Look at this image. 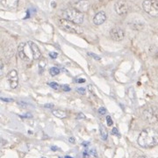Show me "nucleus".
<instances>
[{
  "label": "nucleus",
  "mask_w": 158,
  "mask_h": 158,
  "mask_svg": "<svg viewBox=\"0 0 158 158\" xmlns=\"http://www.w3.org/2000/svg\"><path fill=\"white\" fill-rule=\"evenodd\" d=\"M59 158H62V157H59Z\"/></svg>",
  "instance_id": "nucleus-37"
},
{
  "label": "nucleus",
  "mask_w": 158,
  "mask_h": 158,
  "mask_svg": "<svg viewBox=\"0 0 158 158\" xmlns=\"http://www.w3.org/2000/svg\"><path fill=\"white\" fill-rule=\"evenodd\" d=\"M90 153H91V155H93L94 156H97V152H96V150H95V149L91 150V151H90Z\"/></svg>",
  "instance_id": "nucleus-28"
},
{
  "label": "nucleus",
  "mask_w": 158,
  "mask_h": 158,
  "mask_svg": "<svg viewBox=\"0 0 158 158\" xmlns=\"http://www.w3.org/2000/svg\"><path fill=\"white\" fill-rule=\"evenodd\" d=\"M44 107H45V108H53V107H54V105H53V104H45V105H44Z\"/></svg>",
  "instance_id": "nucleus-26"
},
{
  "label": "nucleus",
  "mask_w": 158,
  "mask_h": 158,
  "mask_svg": "<svg viewBox=\"0 0 158 158\" xmlns=\"http://www.w3.org/2000/svg\"><path fill=\"white\" fill-rule=\"evenodd\" d=\"M7 81L9 82L11 89H15L18 87L19 84V76L18 72L15 70H11L9 73L7 74Z\"/></svg>",
  "instance_id": "nucleus-7"
},
{
  "label": "nucleus",
  "mask_w": 158,
  "mask_h": 158,
  "mask_svg": "<svg viewBox=\"0 0 158 158\" xmlns=\"http://www.w3.org/2000/svg\"><path fill=\"white\" fill-rule=\"evenodd\" d=\"M98 113H99L100 115H105V114H106V109H105V107H99V109H98Z\"/></svg>",
  "instance_id": "nucleus-19"
},
{
  "label": "nucleus",
  "mask_w": 158,
  "mask_h": 158,
  "mask_svg": "<svg viewBox=\"0 0 158 158\" xmlns=\"http://www.w3.org/2000/svg\"><path fill=\"white\" fill-rule=\"evenodd\" d=\"M52 114L54 117H57L59 119H64V118L67 117L66 112H64L63 110H60V109H54V110H52Z\"/></svg>",
  "instance_id": "nucleus-13"
},
{
  "label": "nucleus",
  "mask_w": 158,
  "mask_h": 158,
  "mask_svg": "<svg viewBox=\"0 0 158 158\" xmlns=\"http://www.w3.org/2000/svg\"><path fill=\"white\" fill-rule=\"evenodd\" d=\"M110 36L111 38L115 42H120L125 37V33L120 27H113L110 31Z\"/></svg>",
  "instance_id": "nucleus-8"
},
{
  "label": "nucleus",
  "mask_w": 158,
  "mask_h": 158,
  "mask_svg": "<svg viewBox=\"0 0 158 158\" xmlns=\"http://www.w3.org/2000/svg\"><path fill=\"white\" fill-rule=\"evenodd\" d=\"M114 8H115L116 12L120 15V16H124L128 13L129 11V5L127 4V2L125 0H119L117 1L114 5Z\"/></svg>",
  "instance_id": "nucleus-6"
},
{
  "label": "nucleus",
  "mask_w": 158,
  "mask_h": 158,
  "mask_svg": "<svg viewBox=\"0 0 158 158\" xmlns=\"http://www.w3.org/2000/svg\"><path fill=\"white\" fill-rule=\"evenodd\" d=\"M63 19L80 25L84 22V13L75 8H68L63 11Z\"/></svg>",
  "instance_id": "nucleus-2"
},
{
  "label": "nucleus",
  "mask_w": 158,
  "mask_h": 158,
  "mask_svg": "<svg viewBox=\"0 0 158 158\" xmlns=\"http://www.w3.org/2000/svg\"><path fill=\"white\" fill-rule=\"evenodd\" d=\"M112 133H113V135H118V136L119 135V132H118V129H117L116 127H113V128Z\"/></svg>",
  "instance_id": "nucleus-24"
},
{
  "label": "nucleus",
  "mask_w": 158,
  "mask_h": 158,
  "mask_svg": "<svg viewBox=\"0 0 158 158\" xmlns=\"http://www.w3.org/2000/svg\"><path fill=\"white\" fill-rule=\"evenodd\" d=\"M143 10L153 17L158 16V2L156 0H145L142 3Z\"/></svg>",
  "instance_id": "nucleus-5"
},
{
  "label": "nucleus",
  "mask_w": 158,
  "mask_h": 158,
  "mask_svg": "<svg viewBox=\"0 0 158 158\" xmlns=\"http://www.w3.org/2000/svg\"><path fill=\"white\" fill-rule=\"evenodd\" d=\"M99 133H100V135L103 141H106L107 140V137H108V132L105 128V126L104 125H99Z\"/></svg>",
  "instance_id": "nucleus-14"
},
{
  "label": "nucleus",
  "mask_w": 158,
  "mask_h": 158,
  "mask_svg": "<svg viewBox=\"0 0 158 158\" xmlns=\"http://www.w3.org/2000/svg\"><path fill=\"white\" fill-rule=\"evenodd\" d=\"M106 121H107V126H113V119H112V118H111L110 116H107V117H106Z\"/></svg>",
  "instance_id": "nucleus-20"
},
{
  "label": "nucleus",
  "mask_w": 158,
  "mask_h": 158,
  "mask_svg": "<svg viewBox=\"0 0 158 158\" xmlns=\"http://www.w3.org/2000/svg\"><path fill=\"white\" fill-rule=\"evenodd\" d=\"M76 92H78L79 94H81V95H84L85 94V89L84 88H76Z\"/></svg>",
  "instance_id": "nucleus-21"
},
{
  "label": "nucleus",
  "mask_w": 158,
  "mask_h": 158,
  "mask_svg": "<svg viewBox=\"0 0 158 158\" xmlns=\"http://www.w3.org/2000/svg\"><path fill=\"white\" fill-rule=\"evenodd\" d=\"M49 73H50V75H51L52 76H55L59 75V73H60V70H59L57 67H52V68H50V70H49Z\"/></svg>",
  "instance_id": "nucleus-15"
},
{
  "label": "nucleus",
  "mask_w": 158,
  "mask_h": 158,
  "mask_svg": "<svg viewBox=\"0 0 158 158\" xmlns=\"http://www.w3.org/2000/svg\"><path fill=\"white\" fill-rule=\"evenodd\" d=\"M65 158H73V157H70V156H65Z\"/></svg>",
  "instance_id": "nucleus-35"
},
{
  "label": "nucleus",
  "mask_w": 158,
  "mask_h": 158,
  "mask_svg": "<svg viewBox=\"0 0 158 158\" xmlns=\"http://www.w3.org/2000/svg\"><path fill=\"white\" fill-rule=\"evenodd\" d=\"M88 55L91 56L92 58H94L95 60H97V61H100V60H101V57H100L99 55H98V54H94V53L89 52V53H88Z\"/></svg>",
  "instance_id": "nucleus-17"
},
{
  "label": "nucleus",
  "mask_w": 158,
  "mask_h": 158,
  "mask_svg": "<svg viewBox=\"0 0 158 158\" xmlns=\"http://www.w3.org/2000/svg\"><path fill=\"white\" fill-rule=\"evenodd\" d=\"M77 118H84V116L83 115V113H79V116L77 115Z\"/></svg>",
  "instance_id": "nucleus-33"
},
{
  "label": "nucleus",
  "mask_w": 158,
  "mask_h": 158,
  "mask_svg": "<svg viewBox=\"0 0 158 158\" xmlns=\"http://www.w3.org/2000/svg\"><path fill=\"white\" fill-rule=\"evenodd\" d=\"M88 144H89V142H86V143H85V141H84V142H83V145H84V146H87Z\"/></svg>",
  "instance_id": "nucleus-34"
},
{
  "label": "nucleus",
  "mask_w": 158,
  "mask_h": 158,
  "mask_svg": "<svg viewBox=\"0 0 158 158\" xmlns=\"http://www.w3.org/2000/svg\"><path fill=\"white\" fill-rule=\"evenodd\" d=\"M51 148H52V150H54V151H55V150H57V149H58V147H56L55 146H53Z\"/></svg>",
  "instance_id": "nucleus-32"
},
{
  "label": "nucleus",
  "mask_w": 158,
  "mask_h": 158,
  "mask_svg": "<svg viewBox=\"0 0 158 158\" xmlns=\"http://www.w3.org/2000/svg\"><path fill=\"white\" fill-rule=\"evenodd\" d=\"M138 144L145 148L156 146L158 144V132L152 127L145 128L138 137Z\"/></svg>",
  "instance_id": "nucleus-1"
},
{
  "label": "nucleus",
  "mask_w": 158,
  "mask_h": 158,
  "mask_svg": "<svg viewBox=\"0 0 158 158\" xmlns=\"http://www.w3.org/2000/svg\"><path fill=\"white\" fill-rule=\"evenodd\" d=\"M106 20V14L105 11H99L95 15L93 19V23L95 25H102Z\"/></svg>",
  "instance_id": "nucleus-11"
},
{
  "label": "nucleus",
  "mask_w": 158,
  "mask_h": 158,
  "mask_svg": "<svg viewBox=\"0 0 158 158\" xmlns=\"http://www.w3.org/2000/svg\"><path fill=\"white\" fill-rule=\"evenodd\" d=\"M49 56H50L52 59H55V58H57L58 54H57L56 52H50L49 53Z\"/></svg>",
  "instance_id": "nucleus-23"
},
{
  "label": "nucleus",
  "mask_w": 158,
  "mask_h": 158,
  "mask_svg": "<svg viewBox=\"0 0 158 158\" xmlns=\"http://www.w3.org/2000/svg\"><path fill=\"white\" fill-rule=\"evenodd\" d=\"M46 60L44 59V58H42L40 60V62H39V69H40V71H42L44 69H45V67H46Z\"/></svg>",
  "instance_id": "nucleus-16"
},
{
  "label": "nucleus",
  "mask_w": 158,
  "mask_h": 158,
  "mask_svg": "<svg viewBox=\"0 0 158 158\" xmlns=\"http://www.w3.org/2000/svg\"><path fill=\"white\" fill-rule=\"evenodd\" d=\"M42 158H46V157H42Z\"/></svg>",
  "instance_id": "nucleus-36"
},
{
  "label": "nucleus",
  "mask_w": 158,
  "mask_h": 158,
  "mask_svg": "<svg viewBox=\"0 0 158 158\" xmlns=\"http://www.w3.org/2000/svg\"><path fill=\"white\" fill-rule=\"evenodd\" d=\"M1 1H2V0H1Z\"/></svg>",
  "instance_id": "nucleus-38"
},
{
  "label": "nucleus",
  "mask_w": 158,
  "mask_h": 158,
  "mask_svg": "<svg viewBox=\"0 0 158 158\" xmlns=\"http://www.w3.org/2000/svg\"><path fill=\"white\" fill-rule=\"evenodd\" d=\"M26 45L27 43H20L19 48H18V54L20 55V57L21 58V60L23 61H26V62H28L30 61V58L28 56V54L26 52Z\"/></svg>",
  "instance_id": "nucleus-10"
},
{
  "label": "nucleus",
  "mask_w": 158,
  "mask_h": 158,
  "mask_svg": "<svg viewBox=\"0 0 158 158\" xmlns=\"http://www.w3.org/2000/svg\"><path fill=\"white\" fill-rule=\"evenodd\" d=\"M76 9L78 10L81 12H84V11H87L89 7H90V4L87 0H81L79 1L76 5Z\"/></svg>",
  "instance_id": "nucleus-12"
},
{
  "label": "nucleus",
  "mask_w": 158,
  "mask_h": 158,
  "mask_svg": "<svg viewBox=\"0 0 158 158\" xmlns=\"http://www.w3.org/2000/svg\"><path fill=\"white\" fill-rule=\"evenodd\" d=\"M76 82H77V83H84V82H85V79L79 78V79H77V80H76Z\"/></svg>",
  "instance_id": "nucleus-29"
},
{
  "label": "nucleus",
  "mask_w": 158,
  "mask_h": 158,
  "mask_svg": "<svg viewBox=\"0 0 158 158\" xmlns=\"http://www.w3.org/2000/svg\"><path fill=\"white\" fill-rule=\"evenodd\" d=\"M59 26L63 29V31L70 33H76V34H80L83 33V29L80 26L77 24L74 23L72 21L68 20L66 19H59L58 20Z\"/></svg>",
  "instance_id": "nucleus-3"
},
{
  "label": "nucleus",
  "mask_w": 158,
  "mask_h": 158,
  "mask_svg": "<svg viewBox=\"0 0 158 158\" xmlns=\"http://www.w3.org/2000/svg\"><path fill=\"white\" fill-rule=\"evenodd\" d=\"M62 89H63V91H70V86L68 84H63V85H62Z\"/></svg>",
  "instance_id": "nucleus-22"
},
{
  "label": "nucleus",
  "mask_w": 158,
  "mask_h": 158,
  "mask_svg": "<svg viewBox=\"0 0 158 158\" xmlns=\"http://www.w3.org/2000/svg\"><path fill=\"white\" fill-rule=\"evenodd\" d=\"M27 44H28V46H29V48H30V49H31L33 58L34 60L40 59L41 56H42V52H41L39 47H38L34 42H27Z\"/></svg>",
  "instance_id": "nucleus-9"
},
{
  "label": "nucleus",
  "mask_w": 158,
  "mask_h": 158,
  "mask_svg": "<svg viewBox=\"0 0 158 158\" xmlns=\"http://www.w3.org/2000/svg\"><path fill=\"white\" fill-rule=\"evenodd\" d=\"M69 141H70V142H71V143H75V139H74V137H70V138L69 139Z\"/></svg>",
  "instance_id": "nucleus-30"
},
{
  "label": "nucleus",
  "mask_w": 158,
  "mask_h": 158,
  "mask_svg": "<svg viewBox=\"0 0 158 158\" xmlns=\"http://www.w3.org/2000/svg\"><path fill=\"white\" fill-rule=\"evenodd\" d=\"M142 117L147 123L155 124L158 122V109L154 106L147 107L143 111Z\"/></svg>",
  "instance_id": "nucleus-4"
},
{
  "label": "nucleus",
  "mask_w": 158,
  "mask_h": 158,
  "mask_svg": "<svg viewBox=\"0 0 158 158\" xmlns=\"http://www.w3.org/2000/svg\"><path fill=\"white\" fill-rule=\"evenodd\" d=\"M1 100L5 101V102H11V101H12L11 98H1Z\"/></svg>",
  "instance_id": "nucleus-27"
},
{
  "label": "nucleus",
  "mask_w": 158,
  "mask_h": 158,
  "mask_svg": "<svg viewBox=\"0 0 158 158\" xmlns=\"http://www.w3.org/2000/svg\"><path fill=\"white\" fill-rule=\"evenodd\" d=\"M83 156L84 158H89L90 157V156H89V153H88V151L87 150H85L84 152V154H83Z\"/></svg>",
  "instance_id": "nucleus-25"
},
{
  "label": "nucleus",
  "mask_w": 158,
  "mask_h": 158,
  "mask_svg": "<svg viewBox=\"0 0 158 158\" xmlns=\"http://www.w3.org/2000/svg\"><path fill=\"white\" fill-rule=\"evenodd\" d=\"M3 69H4V63H3V62H0V70H1V71H3Z\"/></svg>",
  "instance_id": "nucleus-31"
},
{
  "label": "nucleus",
  "mask_w": 158,
  "mask_h": 158,
  "mask_svg": "<svg viewBox=\"0 0 158 158\" xmlns=\"http://www.w3.org/2000/svg\"><path fill=\"white\" fill-rule=\"evenodd\" d=\"M48 85L53 88V89H54V90H57V89H59L60 88V85L57 84V83H54V82H51V83H49Z\"/></svg>",
  "instance_id": "nucleus-18"
}]
</instances>
